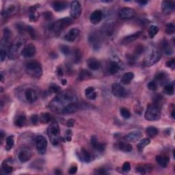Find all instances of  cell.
Wrapping results in <instances>:
<instances>
[{"instance_id": "obj_1", "label": "cell", "mask_w": 175, "mask_h": 175, "mask_svg": "<svg viewBox=\"0 0 175 175\" xmlns=\"http://www.w3.org/2000/svg\"><path fill=\"white\" fill-rule=\"evenodd\" d=\"M77 97L75 94L70 91L63 92L56 96L50 103V107L53 109H62L64 107L70 103L75 102Z\"/></svg>"}, {"instance_id": "obj_2", "label": "cell", "mask_w": 175, "mask_h": 175, "mask_svg": "<svg viewBox=\"0 0 175 175\" xmlns=\"http://www.w3.org/2000/svg\"><path fill=\"white\" fill-rule=\"evenodd\" d=\"M25 40L23 37H17L8 47V55L10 60H15L22 55L25 47Z\"/></svg>"}, {"instance_id": "obj_3", "label": "cell", "mask_w": 175, "mask_h": 175, "mask_svg": "<svg viewBox=\"0 0 175 175\" xmlns=\"http://www.w3.org/2000/svg\"><path fill=\"white\" fill-rule=\"evenodd\" d=\"M73 23V19L70 17L63 18L57 21L55 23H52L49 25V30L53 32V34H57L65 29L67 27L69 26Z\"/></svg>"}, {"instance_id": "obj_4", "label": "cell", "mask_w": 175, "mask_h": 175, "mask_svg": "<svg viewBox=\"0 0 175 175\" xmlns=\"http://www.w3.org/2000/svg\"><path fill=\"white\" fill-rule=\"evenodd\" d=\"M60 127H59L57 122H55V121L50 124V126L47 129V134L50 138V141L54 146L58 145L60 141Z\"/></svg>"}, {"instance_id": "obj_5", "label": "cell", "mask_w": 175, "mask_h": 175, "mask_svg": "<svg viewBox=\"0 0 175 175\" xmlns=\"http://www.w3.org/2000/svg\"><path fill=\"white\" fill-rule=\"evenodd\" d=\"M26 71L28 74L34 78H40L43 74V69L39 62L35 60L29 61L26 64Z\"/></svg>"}, {"instance_id": "obj_6", "label": "cell", "mask_w": 175, "mask_h": 175, "mask_svg": "<svg viewBox=\"0 0 175 175\" xmlns=\"http://www.w3.org/2000/svg\"><path fill=\"white\" fill-rule=\"evenodd\" d=\"M161 116V112L160 108L155 104H151L148 106L146 112H145L144 117L147 120L155 121L158 120Z\"/></svg>"}, {"instance_id": "obj_7", "label": "cell", "mask_w": 175, "mask_h": 175, "mask_svg": "<svg viewBox=\"0 0 175 175\" xmlns=\"http://www.w3.org/2000/svg\"><path fill=\"white\" fill-rule=\"evenodd\" d=\"M161 53L157 49H152L148 53L144 61V65L145 67H150L156 64L161 59Z\"/></svg>"}, {"instance_id": "obj_8", "label": "cell", "mask_w": 175, "mask_h": 175, "mask_svg": "<svg viewBox=\"0 0 175 175\" xmlns=\"http://www.w3.org/2000/svg\"><path fill=\"white\" fill-rule=\"evenodd\" d=\"M36 146L38 152L40 155H44L47 151V140L44 136L39 135L36 138Z\"/></svg>"}, {"instance_id": "obj_9", "label": "cell", "mask_w": 175, "mask_h": 175, "mask_svg": "<svg viewBox=\"0 0 175 175\" xmlns=\"http://www.w3.org/2000/svg\"><path fill=\"white\" fill-rule=\"evenodd\" d=\"M135 12L133 8L129 7L121 8L118 11V16L123 19H130L135 17Z\"/></svg>"}, {"instance_id": "obj_10", "label": "cell", "mask_w": 175, "mask_h": 175, "mask_svg": "<svg viewBox=\"0 0 175 175\" xmlns=\"http://www.w3.org/2000/svg\"><path fill=\"white\" fill-rule=\"evenodd\" d=\"M82 6L78 1H73L70 4V15L73 19H78L82 14Z\"/></svg>"}, {"instance_id": "obj_11", "label": "cell", "mask_w": 175, "mask_h": 175, "mask_svg": "<svg viewBox=\"0 0 175 175\" xmlns=\"http://www.w3.org/2000/svg\"><path fill=\"white\" fill-rule=\"evenodd\" d=\"M112 94L116 97H124L126 96V90L123 86L119 84H114L112 86Z\"/></svg>"}, {"instance_id": "obj_12", "label": "cell", "mask_w": 175, "mask_h": 175, "mask_svg": "<svg viewBox=\"0 0 175 175\" xmlns=\"http://www.w3.org/2000/svg\"><path fill=\"white\" fill-rule=\"evenodd\" d=\"M36 52V49L34 44L29 43L25 47L22 55L25 58H31L35 55Z\"/></svg>"}, {"instance_id": "obj_13", "label": "cell", "mask_w": 175, "mask_h": 175, "mask_svg": "<svg viewBox=\"0 0 175 175\" xmlns=\"http://www.w3.org/2000/svg\"><path fill=\"white\" fill-rule=\"evenodd\" d=\"M78 109L79 105L75 102H73L64 107L61 110V113L62 114H70L75 113Z\"/></svg>"}, {"instance_id": "obj_14", "label": "cell", "mask_w": 175, "mask_h": 175, "mask_svg": "<svg viewBox=\"0 0 175 175\" xmlns=\"http://www.w3.org/2000/svg\"><path fill=\"white\" fill-rule=\"evenodd\" d=\"M80 34L79 29L78 28H72L69 31V32L64 36V39L69 41V42H73L79 36Z\"/></svg>"}, {"instance_id": "obj_15", "label": "cell", "mask_w": 175, "mask_h": 175, "mask_svg": "<svg viewBox=\"0 0 175 175\" xmlns=\"http://www.w3.org/2000/svg\"><path fill=\"white\" fill-rule=\"evenodd\" d=\"M32 151L29 149H25L20 151L19 155H18V158L21 162L24 163L29 161L32 158Z\"/></svg>"}, {"instance_id": "obj_16", "label": "cell", "mask_w": 175, "mask_h": 175, "mask_svg": "<svg viewBox=\"0 0 175 175\" xmlns=\"http://www.w3.org/2000/svg\"><path fill=\"white\" fill-rule=\"evenodd\" d=\"M103 19V13L101 10H94L93 13L90 14V22L93 24L97 25Z\"/></svg>"}, {"instance_id": "obj_17", "label": "cell", "mask_w": 175, "mask_h": 175, "mask_svg": "<svg viewBox=\"0 0 175 175\" xmlns=\"http://www.w3.org/2000/svg\"><path fill=\"white\" fill-rule=\"evenodd\" d=\"M175 4L173 2L164 1L162 4V9L163 13L165 14H170L174 10Z\"/></svg>"}, {"instance_id": "obj_18", "label": "cell", "mask_w": 175, "mask_h": 175, "mask_svg": "<svg viewBox=\"0 0 175 175\" xmlns=\"http://www.w3.org/2000/svg\"><path fill=\"white\" fill-rule=\"evenodd\" d=\"M25 97L26 100L28 101L29 103H34V101L37 100V93L34 89L32 88H28L26 90L25 93Z\"/></svg>"}, {"instance_id": "obj_19", "label": "cell", "mask_w": 175, "mask_h": 175, "mask_svg": "<svg viewBox=\"0 0 175 175\" xmlns=\"http://www.w3.org/2000/svg\"><path fill=\"white\" fill-rule=\"evenodd\" d=\"M142 34V32H137L135 33L127 36L124 37L123 39L121 40V43L123 44H128L129 43H131L133 41H135V40H137L138 38Z\"/></svg>"}, {"instance_id": "obj_20", "label": "cell", "mask_w": 175, "mask_h": 175, "mask_svg": "<svg viewBox=\"0 0 175 175\" xmlns=\"http://www.w3.org/2000/svg\"><path fill=\"white\" fill-rule=\"evenodd\" d=\"M142 133L141 131H134L128 133V134L126 135L125 138L127 141L135 142L140 140V139L142 138Z\"/></svg>"}, {"instance_id": "obj_21", "label": "cell", "mask_w": 175, "mask_h": 175, "mask_svg": "<svg viewBox=\"0 0 175 175\" xmlns=\"http://www.w3.org/2000/svg\"><path fill=\"white\" fill-rule=\"evenodd\" d=\"M90 143L93 149L99 151V152H103V151L105 150V145L102 143H100V142L98 141L96 136H93V137H92Z\"/></svg>"}, {"instance_id": "obj_22", "label": "cell", "mask_w": 175, "mask_h": 175, "mask_svg": "<svg viewBox=\"0 0 175 175\" xmlns=\"http://www.w3.org/2000/svg\"><path fill=\"white\" fill-rule=\"evenodd\" d=\"M162 51L166 55H170L173 53V49L171 44L166 40H164L161 44Z\"/></svg>"}, {"instance_id": "obj_23", "label": "cell", "mask_w": 175, "mask_h": 175, "mask_svg": "<svg viewBox=\"0 0 175 175\" xmlns=\"http://www.w3.org/2000/svg\"><path fill=\"white\" fill-rule=\"evenodd\" d=\"M87 64L89 69L92 70H97L101 68L100 62L96 58H89L87 61Z\"/></svg>"}, {"instance_id": "obj_24", "label": "cell", "mask_w": 175, "mask_h": 175, "mask_svg": "<svg viewBox=\"0 0 175 175\" xmlns=\"http://www.w3.org/2000/svg\"><path fill=\"white\" fill-rule=\"evenodd\" d=\"M12 32L8 28H6L4 30V38H3L2 40V44H4L5 46H8V47H10V44H9L10 43V39L12 38Z\"/></svg>"}, {"instance_id": "obj_25", "label": "cell", "mask_w": 175, "mask_h": 175, "mask_svg": "<svg viewBox=\"0 0 175 175\" xmlns=\"http://www.w3.org/2000/svg\"><path fill=\"white\" fill-rule=\"evenodd\" d=\"M156 161L160 166L165 168L170 162V159L166 155H158L156 158Z\"/></svg>"}, {"instance_id": "obj_26", "label": "cell", "mask_w": 175, "mask_h": 175, "mask_svg": "<svg viewBox=\"0 0 175 175\" xmlns=\"http://www.w3.org/2000/svg\"><path fill=\"white\" fill-rule=\"evenodd\" d=\"M67 8V3L64 2L56 1L53 2V8L56 12H60Z\"/></svg>"}, {"instance_id": "obj_27", "label": "cell", "mask_w": 175, "mask_h": 175, "mask_svg": "<svg viewBox=\"0 0 175 175\" xmlns=\"http://www.w3.org/2000/svg\"><path fill=\"white\" fill-rule=\"evenodd\" d=\"M85 95L87 99L94 100L97 98V93L93 87H88L85 90Z\"/></svg>"}, {"instance_id": "obj_28", "label": "cell", "mask_w": 175, "mask_h": 175, "mask_svg": "<svg viewBox=\"0 0 175 175\" xmlns=\"http://www.w3.org/2000/svg\"><path fill=\"white\" fill-rule=\"evenodd\" d=\"M153 169L152 165L150 164H144V165H140L136 168V171L138 172L139 173L144 174L149 173Z\"/></svg>"}, {"instance_id": "obj_29", "label": "cell", "mask_w": 175, "mask_h": 175, "mask_svg": "<svg viewBox=\"0 0 175 175\" xmlns=\"http://www.w3.org/2000/svg\"><path fill=\"white\" fill-rule=\"evenodd\" d=\"M80 159H81L82 161H84L85 162H91V160L93 159L92 158L91 154L87 151L84 149H82L81 150V153H80Z\"/></svg>"}, {"instance_id": "obj_30", "label": "cell", "mask_w": 175, "mask_h": 175, "mask_svg": "<svg viewBox=\"0 0 175 175\" xmlns=\"http://www.w3.org/2000/svg\"><path fill=\"white\" fill-rule=\"evenodd\" d=\"M134 78V74L132 72H128L126 73L125 74H124L122 79H121V82L123 83V84H130L133 79Z\"/></svg>"}, {"instance_id": "obj_31", "label": "cell", "mask_w": 175, "mask_h": 175, "mask_svg": "<svg viewBox=\"0 0 175 175\" xmlns=\"http://www.w3.org/2000/svg\"><path fill=\"white\" fill-rule=\"evenodd\" d=\"M117 147L118 149L123 151V152H131L132 150V146L129 143H126V142H120L117 144Z\"/></svg>"}, {"instance_id": "obj_32", "label": "cell", "mask_w": 175, "mask_h": 175, "mask_svg": "<svg viewBox=\"0 0 175 175\" xmlns=\"http://www.w3.org/2000/svg\"><path fill=\"white\" fill-rule=\"evenodd\" d=\"M53 120V116L49 113H43L39 118V121L42 124H47Z\"/></svg>"}, {"instance_id": "obj_33", "label": "cell", "mask_w": 175, "mask_h": 175, "mask_svg": "<svg viewBox=\"0 0 175 175\" xmlns=\"http://www.w3.org/2000/svg\"><path fill=\"white\" fill-rule=\"evenodd\" d=\"M91 78H92V74L90 71H88L86 69H83L79 72V79L81 80V81L89 79Z\"/></svg>"}, {"instance_id": "obj_34", "label": "cell", "mask_w": 175, "mask_h": 175, "mask_svg": "<svg viewBox=\"0 0 175 175\" xmlns=\"http://www.w3.org/2000/svg\"><path fill=\"white\" fill-rule=\"evenodd\" d=\"M120 69V65L118 64L116 62L112 61L110 62L109 67V72L112 75H114V74L117 73L118 71Z\"/></svg>"}, {"instance_id": "obj_35", "label": "cell", "mask_w": 175, "mask_h": 175, "mask_svg": "<svg viewBox=\"0 0 175 175\" xmlns=\"http://www.w3.org/2000/svg\"><path fill=\"white\" fill-rule=\"evenodd\" d=\"M26 122V118L24 115L17 116V117L14 120V124L19 127H22L25 125Z\"/></svg>"}, {"instance_id": "obj_36", "label": "cell", "mask_w": 175, "mask_h": 175, "mask_svg": "<svg viewBox=\"0 0 175 175\" xmlns=\"http://www.w3.org/2000/svg\"><path fill=\"white\" fill-rule=\"evenodd\" d=\"M146 135H148V137L149 138H155V136L158 135V129L156 128V127H148L146 130Z\"/></svg>"}, {"instance_id": "obj_37", "label": "cell", "mask_w": 175, "mask_h": 175, "mask_svg": "<svg viewBox=\"0 0 175 175\" xmlns=\"http://www.w3.org/2000/svg\"><path fill=\"white\" fill-rule=\"evenodd\" d=\"M159 29L158 26L156 25H151L149 27V30H148V33L150 38H153L158 33Z\"/></svg>"}, {"instance_id": "obj_38", "label": "cell", "mask_w": 175, "mask_h": 175, "mask_svg": "<svg viewBox=\"0 0 175 175\" xmlns=\"http://www.w3.org/2000/svg\"><path fill=\"white\" fill-rule=\"evenodd\" d=\"M150 140L149 138L142 139V140L138 144V149H139V150H143V149L145 146H146L147 145H149L150 144Z\"/></svg>"}, {"instance_id": "obj_39", "label": "cell", "mask_w": 175, "mask_h": 175, "mask_svg": "<svg viewBox=\"0 0 175 175\" xmlns=\"http://www.w3.org/2000/svg\"><path fill=\"white\" fill-rule=\"evenodd\" d=\"M165 33L167 34H173L175 32V26L174 25V23H168V24L165 25Z\"/></svg>"}, {"instance_id": "obj_40", "label": "cell", "mask_w": 175, "mask_h": 175, "mask_svg": "<svg viewBox=\"0 0 175 175\" xmlns=\"http://www.w3.org/2000/svg\"><path fill=\"white\" fill-rule=\"evenodd\" d=\"M14 146V138L13 136H9L6 139V149L10 150Z\"/></svg>"}, {"instance_id": "obj_41", "label": "cell", "mask_w": 175, "mask_h": 175, "mask_svg": "<svg viewBox=\"0 0 175 175\" xmlns=\"http://www.w3.org/2000/svg\"><path fill=\"white\" fill-rule=\"evenodd\" d=\"M165 93L168 95H173L174 93V87L173 84H168L164 87Z\"/></svg>"}, {"instance_id": "obj_42", "label": "cell", "mask_w": 175, "mask_h": 175, "mask_svg": "<svg viewBox=\"0 0 175 175\" xmlns=\"http://www.w3.org/2000/svg\"><path fill=\"white\" fill-rule=\"evenodd\" d=\"M82 53L80 51V50L79 49H75V51H73V57H74V61H75V63H78L80 61H81L82 59Z\"/></svg>"}, {"instance_id": "obj_43", "label": "cell", "mask_w": 175, "mask_h": 175, "mask_svg": "<svg viewBox=\"0 0 175 175\" xmlns=\"http://www.w3.org/2000/svg\"><path fill=\"white\" fill-rule=\"evenodd\" d=\"M60 90H61L60 87L56 84H51L49 88V91L53 94L59 93Z\"/></svg>"}, {"instance_id": "obj_44", "label": "cell", "mask_w": 175, "mask_h": 175, "mask_svg": "<svg viewBox=\"0 0 175 175\" xmlns=\"http://www.w3.org/2000/svg\"><path fill=\"white\" fill-rule=\"evenodd\" d=\"M120 114L122 116V117L125 118V119H128L131 117V113H130L129 109L124 108L120 109Z\"/></svg>"}, {"instance_id": "obj_45", "label": "cell", "mask_w": 175, "mask_h": 175, "mask_svg": "<svg viewBox=\"0 0 175 175\" xmlns=\"http://www.w3.org/2000/svg\"><path fill=\"white\" fill-rule=\"evenodd\" d=\"M2 170L4 172L5 174H10L13 173V168L9 165L6 164H2Z\"/></svg>"}, {"instance_id": "obj_46", "label": "cell", "mask_w": 175, "mask_h": 175, "mask_svg": "<svg viewBox=\"0 0 175 175\" xmlns=\"http://www.w3.org/2000/svg\"><path fill=\"white\" fill-rule=\"evenodd\" d=\"M167 79V74L164 72H160L156 75V79L158 82H164Z\"/></svg>"}, {"instance_id": "obj_47", "label": "cell", "mask_w": 175, "mask_h": 175, "mask_svg": "<svg viewBox=\"0 0 175 175\" xmlns=\"http://www.w3.org/2000/svg\"><path fill=\"white\" fill-rule=\"evenodd\" d=\"M60 50L64 55H69L71 53L70 49L67 45H62L60 47Z\"/></svg>"}, {"instance_id": "obj_48", "label": "cell", "mask_w": 175, "mask_h": 175, "mask_svg": "<svg viewBox=\"0 0 175 175\" xmlns=\"http://www.w3.org/2000/svg\"><path fill=\"white\" fill-rule=\"evenodd\" d=\"M147 86L150 90L155 91L158 89V84L155 81H151L148 84Z\"/></svg>"}, {"instance_id": "obj_49", "label": "cell", "mask_w": 175, "mask_h": 175, "mask_svg": "<svg viewBox=\"0 0 175 175\" xmlns=\"http://www.w3.org/2000/svg\"><path fill=\"white\" fill-rule=\"evenodd\" d=\"M165 65H166L168 68H170V69L174 70L175 69V60L174 59H171V60L166 62Z\"/></svg>"}, {"instance_id": "obj_50", "label": "cell", "mask_w": 175, "mask_h": 175, "mask_svg": "<svg viewBox=\"0 0 175 175\" xmlns=\"http://www.w3.org/2000/svg\"><path fill=\"white\" fill-rule=\"evenodd\" d=\"M122 170L124 172H125V173H127V172H129L131 170V164H130V163L128 162H124L122 167Z\"/></svg>"}, {"instance_id": "obj_51", "label": "cell", "mask_w": 175, "mask_h": 175, "mask_svg": "<svg viewBox=\"0 0 175 175\" xmlns=\"http://www.w3.org/2000/svg\"><path fill=\"white\" fill-rule=\"evenodd\" d=\"M143 50H144L143 46L140 45H140H138L137 47H136V49H135V55H139L140 54H141V53L143 52Z\"/></svg>"}, {"instance_id": "obj_52", "label": "cell", "mask_w": 175, "mask_h": 175, "mask_svg": "<svg viewBox=\"0 0 175 175\" xmlns=\"http://www.w3.org/2000/svg\"><path fill=\"white\" fill-rule=\"evenodd\" d=\"M39 120V118H38V116L36 114H34L33 116H32L31 117V121L33 124H36Z\"/></svg>"}, {"instance_id": "obj_53", "label": "cell", "mask_w": 175, "mask_h": 175, "mask_svg": "<svg viewBox=\"0 0 175 175\" xmlns=\"http://www.w3.org/2000/svg\"><path fill=\"white\" fill-rule=\"evenodd\" d=\"M77 171H78V166H76V165H73V166L69 169V173L70 174H74L77 173Z\"/></svg>"}, {"instance_id": "obj_54", "label": "cell", "mask_w": 175, "mask_h": 175, "mask_svg": "<svg viewBox=\"0 0 175 175\" xmlns=\"http://www.w3.org/2000/svg\"><path fill=\"white\" fill-rule=\"evenodd\" d=\"M0 54H1V60H2V62H4L6 59V58L7 53H6V51H5V50L2 49L1 52H0Z\"/></svg>"}, {"instance_id": "obj_55", "label": "cell", "mask_w": 175, "mask_h": 175, "mask_svg": "<svg viewBox=\"0 0 175 175\" xmlns=\"http://www.w3.org/2000/svg\"><path fill=\"white\" fill-rule=\"evenodd\" d=\"M52 14L49 12H46V13H44V17L47 20H50L52 18Z\"/></svg>"}, {"instance_id": "obj_56", "label": "cell", "mask_w": 175, "mask_h": 175, "mask_svg": "<svg viewBox=\"0 0 175 175\" xmlns=\"http://www.w3.org/2000/svg\"><path fill=\"white\" fill-rule=\"evenodd\" d=\"M74 124H75V120L73 119H69L67 121V125L69 127H72L74 126Z\"/></svg>"}, {"instance_id": "obj_57", "label": "cell", "mask_w": 175, "mask_h": 175, "mask_svg": "<svg viewBox=\"0 0 175 175\" xmlns=\"http://www.w3.org/2000/svg\"><path fill=\"white\" fill-rule=\"evenodd\" d=\"M57 73H58V75L59 76H62L63 75V70H62V68L60 67H59L57 69Z\"/></svg>"}, {"instance_id": "obj_58", "label": "cell", "mask_w": 175, "mask_h": 175, "mask_svg": "<svg viewBox=\"0 0 175 175\" xmlns=\"http://www.w3.org/2000/svg\"><path fill=\"white\" fill-rule=\"evenodd\" d=\"M98 174H106V172L105 170V169H103V168L99 169V170H98Z\"/></svg>"}, {"instance_id": "obj_59", "label": "cell", "mask_w": 175, "mask_h": 175, "mask_svg": "<svg viewBox=\"0 0 175 175\" xmlns=\"http://www.w3.org/2000/svg\"><path fill=\"white\" fill-rule=\"evenodd\" d=\"M139 4H140L141 6H144V5H146L148 2L147 1H144V0H140V1H138L137 2Z\"/></svg>"}, {"instance_id": "obj_60", "label": "cell", "mask_w": 175, "mask_h": 175, "mask_svg": "<svg viewBox=\"0 0 175 175\" xmlns=\"http://www.w3.org/2000/svg\"><path fill=\"white\" fill-rule=\"evenodd\" d=\"M67 84V79H62V84L63 86H66Z\"/></svg>"}, {"instance_id": "obj_61", "label": "cell", "mask_w": 175, "mask_h": 175, "mask_svg": "<svg viewBox=\"0 0 175 175\" xmlns=\"http://www.w3.org/2000/svg\"><path fill=\"white\" fill-rule=\"evenodd\" d=\"M4 135H5V134H4V131H1V139H2V140H3V138H4Z\"/></svg>"}, {"instance_id": "obj_62", "label": "cell", "mask_w": 175, "mask_h": 175, "mask_svg": "<svg viewBox=\"0 0 175 175\" xmlns=\"http://www.w3.org/2000/svg\"><path fill=\"white\" fill-rule=\"evenodd\" d=\"M172 117H173V118H175V116H174V109H173V112H172Z\"/></svg>"}, {"instance_id": "obj_63", "label": "cell", "mask_w": 175, "mask_h": 175, "mask_svg": "<svg viewBox=\"0 0 175 175\" xmlns=\"http://www.w3.org/2000/svg\"><path fill=\"white\" fill-rule=\"evenodd\" d=\"M1 82H4V76H3L2 74H1Z\"/></svg>"}]
</instances>
